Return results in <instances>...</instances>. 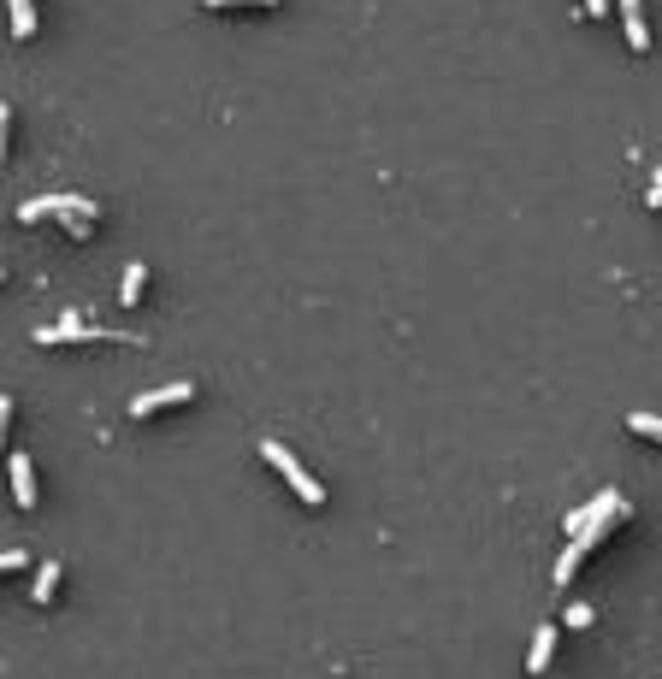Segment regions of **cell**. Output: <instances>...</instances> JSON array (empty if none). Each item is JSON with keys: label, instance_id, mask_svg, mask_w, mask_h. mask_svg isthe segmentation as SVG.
<instances>
[{"label": "cell", "instance_id": "1", "mask_svg": "<svg viewBox=\"0 0 662 679\" xmlns=\"http://www.w3.org/2000/svg\"><path fill=\"white\" fill-rule=\"evenodd\" d=\"M261 461L272 467V473H284V479H290V491L302 496L308 508H320V502H326V485H320V479H314V473H308V467H302L284 443H278V437H261Z\"/></svg>", "mask_w": 662, "mask_h": 679}, {"label": "cell", "instance_id": "2", "mask_svg": "<svg viewBox=\"0 0 662 679\" xmlns=\"http://www.w3.org/2000/svg\"><path fill=\"white\" fill-rule=\"evenodd\" d=\"M621 514H627V502H621V496H615V491H597L586 508H574V514L562 520V532H568V538H586V544H597V538L609 532V520H621Z\"/></svg>", "mask_w": 662, "mask_h": 679}, {"label": "cell", "instance_id": "3", "mask_svg": "<svg viewBox=\"0 0 662 679\" xmlns=\"http://www.w3.org/2000/svg\"><path fill=\"white\" fill-rule=\"evenodd\" d=\"M190 396H196V384H190V378H178V384H160V390H148V396H131V414H136V420H148V414L178 408V402H190Z\"/></svg>", "mask_w": 662, "mask_h": 679}, {"label": "cell", "instance_id": "4", "mask_svg": "<svg viewBox=\"0 0 662 679\" xmlns=\"http://www.w3.org/2000/svg\"><path fill=\"white\" fill-rule=\"evenodd\" d=\"M89 337H107V331H101V325H89L83 313H66L60 325H42V331H36V343H42V349H54V343H89Z\"/></svg>", "mask_w": 662, "mask_h": 679}, {"label": "cell", "instance_id": "5", "mask_svg": "<svg viewBox=\"0 0 662 679\" xmlns=\"http://www.w3.org/2000/svg\"><path fill=\"white\" fill-rule=\"evenodd\" d=\"M12 496H18V508H36V467H30V455H12Z\"/></svg>", "mask_w": 662, "mask_h": 679}, {"label": "cell", "instance_id": "6", "mask_svg": "<svg viewBox=\"0 0 662 679\" xmlns=\"http://www.w3.org/2000/svg\"><path fill=\"white\" fill-rule=\"evenodd\" d=\"M621 18H627V42H633V48L645 54V48H651V24H645V6H639V0H621Z\"/></svg>", "mask_w": 662, "mask_h": 679}, {"label": "cell", "instance_id": "7", "mask_svg": "<svg viewBox=\"0 0 662 679\" xmlns=\"http://www.w3.org/2000/svg\"><path fill=\"white\" fill-rule=\"evenodd\" d=\"M550 656H556V626H538V638H532V650H527V674H544Z\"/></svg>", "mask_w": 662, "mask_h": 679}, {"label": "cell", "instance_id": "8", "mask_svg": "<svg viewBox=\"0 0 662 679\" xmlns=\"http://www.w3.org/2000/svg\"><path fill=\"white\" fill-rule=\"evenodd\" d=\"M586 550H592L586 538H568V550H562V561H556V585H568V579L580 573V561H586Z\"/></svg>", "mask_w": 662, "mask_h": 679}, {"label": "cell", "instance_id": "9", "mask_svg": "<svg viewBox=\"0 0 662 679\" xmlns=\"http://www.w3.org/2000/svg\"><path fill=\"white\" fill-rule=\"evenodd\" d=\"M54 591H60V561H42V573H36V585H30V597H36V603H48Z\"/></svg>", "mask_w": 662, "mask_h": 679}, {"label": "cell", "instance_id": "10", "mask_svg": "<svg viewBox=\"0 0 662 679\" xmlns=\"http://www.w3.org/2000/svg\"><path fill=\"white\" fill-rule=\"evenodd\" d=\"M142 284H148V266H142V260H131V266H125V284H119V302H131V308H136Z\"/></svg>", "mask_w": 662, "mask_h": 679}, {"label": "cell", "instance_id": "11", "mask_svg": "<svg viewBox=\"0 0 662 679\" xmlns=\"http://www.w3.org/2000/svg\"><path fill=\"white\" fill-rule=\"evenodd\" d=\"M12 36H36V0H12Z\"/></svg>", "mask_w": 662, "mask_h": 679}, {"label": "cell", "instance_id": "12", "mask_svg": "<svg viewBox=\"0 0 662 679\" xmlns=\"http://www.w3.org/2000/svg\"><path fill=\"white\" fill-rule=\"evenodd\" d=\"M627 426H633L639 437H657V443H662V414H633Z\"/></svg>", "mask_w": 662, "mask_h": 679}, {"label": "cell", "instance_id": "13", "mask_svg": "<svg viewBox=\"0 0 662 679\" xmlns=\"http://www.w3.org/2000/svg\"><path fill=\"white\" fill-rule=\"evenodd\" d=\"M66 231L71 237H89L95 231V213H66Z\"/></svg>", "mask_w": 662, "mask_h": 679}, {"label": "cell", "instance_id": "14", "mask_svg": "<svg viewBox=\"0 0 662 679\" xmlns=\"http://www.w3.org/2000/svg\"><path fill=\"white\" fill-rule=\"evenodd\" d=\"M562 620H568V626H592V609H586V603H574Z\"/></svg>", "mask_w": 662, "mask_h": 679}, {"label": "cell", "instance_id": "15", "mask_svg": "<svg viewBox=\"0 0 662 679\" xmlns=\"http://www.w3.org/2000/svg\"><path fill=\"white\" fill-rule=\"evenodd\" d=\"M207 6H278V0H207Z\"/></svg>", "mask_w": 662, "mask_h": 679}, {"label": "cell", "instance_id": "16", "mask_svg": "<svg viewBox=\"0 0 662 679\" xmlns=\"http://www.w3.org/2000/svg\"><path fill=\"white\" fill-rule=\"evenodd\" d=\"M586 12H592V18H603V12H609V0H586Z\"/></svg>", "mask_w": 662, "mask_h": 679}, {"label": "cell", "instance_id": "17", "mask_svg": "<svg viewBox=\"0 0 662 679\" xmlns=\"http://www.w3.org/2000/svg\"><path fill=\"white\" fill-rule=\"evenodd\" d=\"M645 201H651V207H662V189H651V195H645Z\"/></svg>", "mask_w": 662, "mask_h": 679}, {"label": "cell", "instance_id": "18", "mask_svg": "<svg viewBox=\"0 0 662 679\" xmlns=\"http://www.w3.org/2000/svg\"><path fill=\"white\" fill-rule=\"evenodd\" d=\"M651 189H662V172H657V178H651Z\"/></svg>", "mask_w": 662, "mask_h": 679}]
</instances>
